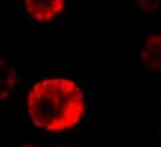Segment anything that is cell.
Returning a JSON list of instances; mask_svg holds the SVG:
<instances>
[{
    "label": "cell",
    "instance_id": "3",
    "mask_svg": "<svg viewBox=\"0 0 161 147\" xmlns=\"http://www.w3.org/2000/svg\"><path fill=\"white\" fill-rule=\"evenodd\" d=\"M145 76L161 81V28L148 29L128 54Z\"/></svg>",
    "mask_w": 161,
    "mask_h": 147
},
{
    "label": "cell",
    "instance_id": "5",
    "mask_svg": "<svg viewBox=\"0 0 161 147\" xmlns=\"http://www.w3.org/2000/svg\"><path fill=\"white\" fill-rule=\"evenodd\" d=\"M132 13L140 17H161V0H127Z\"/></svg>",
    "mask_w": 161,
    "mask_h": 147
},
{
    "label": "cell",
    "instance_id": "6",
    "mask_svg": "<svg viewBox=\"0 0 161 147\" xmlns=\"http://www.w3.org/2000/svg\"><path fill=\"white\" fill-rule=\"evenodd\" d=\"M2 147H45L43 139L40 138H32L26 140H12V141H6Z\"/></svg>",
    "mask_w": 161,
    "mask_h": 147
},
{
    "label": "cell",
    "instance_id": "8",
    "mask_svg": "<svg viewBox=\"0 0 161 147\" xmlns=\"http://www.w3.org/2000/svg\"><path fill=\"white\" fill-rule=\"evenodd\" d=\"M45 147H80L75 138L70 139H43Z\"/></svg>",
    "mask_w": 161,
    "mask_h": 147
},
{
    "label": "cell",
    "instance_id": "2",
    "mask_svg": "<svg viewBox=\"0 0 161 147\" xmlns=\"http://www.w3.org/2000/svg\"><path fill=\"white\" fill-rule=\"evenodd\" d=\"M20 26L25 29L58 27L79 8V0H16Z\"/></svg>",
    "mask_w": 161,
    "mask_h": 147
},
{
    "label": "cell",
    "instance_id": "1",
    "mask_svg": "<svg viewBox=\"0 0 161 147\" xmlns=\"http://www.w3.org/2000/svg\"><path fill=\"white\" fill-rule=\"evenodd\" d=\"M16 106L21 123L36 138H75L95 113L94 79L71 71L26 77Z\"/></svg>",
    "mask_w": 161,
    "mask_h": 147
},
{
    "label": "cell",
    "instance_id": "7",
    "mask_svg": "<svg viewBox=\"0 0 161 147\" xmlns=\"http://www.w3.org/2000/svg\"><path fill=\"white\" fill-rule=\"evenodd\" d=\"M152 147H161V96L156 112L154 113V139Z\"/></svg>",
    "mask_w": 161,
    "mask_h": 147
},
{
    "label": "cell",
    "instance_id": "4",
    "mask_svg": "<svg viewBox=\"0 0 161 147\" xmlns=\"http://www.w3.org/2000/svg\"><path fill=\"white\" fill-rule=\"evenodd\" d=\"M0 106L8 107L16 105L18 95L26 77L22 75L14 49L2 46L0 49Z\"/></svg>",
    "mask_w": 161,
    "mask_h": 147
}]
</instances>
